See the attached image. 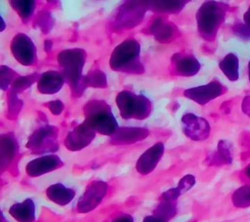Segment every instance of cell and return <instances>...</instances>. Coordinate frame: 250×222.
<instances>
[{
    "mask_svg": "<svg viewBox=\"0 0 250 222\" xmlns=\"http://www.w3.org/2000/svg\"><path fill=\"white\" fill-rule=\"evenodd\" d=\"M8 101V118L9 119H16L22 107V101L18 98V94L13 93L11 92H8L7 95Z\"/></svg>",
    "mask_w": 250,
    "mask_h": 222,
    "instance_id": "32",
    "label": "cell"
},
{
    "mask_svg": "<svg viewBox=\"0 0 250 222\" xmlns=\"http://www.w3.org/2000/svg\"><path fill=\"white\" fill-rule=\"evenodd\" d=\"M226 92L227 88L225 86H223L219 81L213 80L206 85L186 90L184 92V95L200 105H204L224 94Z\"/></svg>",
    "mask_w": 250,
    "mask_h": 222,
    "instance_id": "11",
    "label": "cell"
},
{
    "mask_svg": "<svg viewBox=\"0 0 250 222\" xmlns=\"http://www.w3.org/2000/svg\"><path fill=\"white\" fill-rule=\"evenodd\" d=\"M188 1H146L148 9L161 14H178Z\"/></svg>",
    "mask_w": 250,
    "mask_h": 222,
    "instance_id": "24",
    "label": "cell"
},
{
    "mask_svg": "<svg viewBox=\"0 0 250 222\" xmlns=\"http://www.w3.org/2000/svg\"><path fill=\"white\" fill-rule=\"evenodd\" d=\"M149 32L154 36L155 40L162 44L170 43L180 35L177 26L161 17L156 18L152 21L149 26Z\"/></svg>",
    "mask_w": 250,
    "mask_h": 222,
    "instance_id": "16",
    "label": "cell"
},
{
    "mask_svg": "<svg viewBox=\"0 0 250 222\" xmlns=\"http://www.w3.org/2000/svg\"><path fill=\"white\" fill-rule=\"evenodd\" d=\"M232 31L234 32L235 35H237L242 39H250V31L246 28L244 23H241L239 21L236 22L232 26Z\"/></svg>",
    "mask_w": 250,
    "mask_h": 222,
    "instance_id": "34",
    "label": "cell"
},
{
    "mask_svg": "<svg viewBox=\"0 0 250 222\" xmlns=\"http://www.w3.org/2000/svg\"><path fill=\"white\" fill-rule=\"evenodd\" d=\"M148 10L146 1H126L117 9L111 22L114 30L130 29L137 26Z\"/></svg>",
    "mask_w": 250,
    "mask_h": 222,
    "instance_id": "6",
    "label": "cell"
},
{
    "mask_svg": "<svg viewBox=\"0 0 250 222\" xmlns=\"http://www.w3.org/2000/svg\"><path fill=\"white\" fill-rule=\"evenodd\" d=\"M174 73L182 77H190L195 75L200 69L199 61L192 56L183 53H176L171 57Z\"/></svg>",
    "mask_w": 250,
    "mask_h": 222,
    "instance_id": "17",
    "label": "cell"
},
{
    "mask_svg": "<svg viewBox=\"0 0 250 222\" xmlns=\"http://www.w3.org/2000/svg\"><path fill=\"white\" fill-rule=\"evenodd\" d=\"M86 58V52L80 48L63 50L59 53L57 57L62 73L71 88L72 95L75 97L80 96L86 89L82 75Z\"/></svg>",
    "mask_w": 250,
    "mask_h": 222,
    "instance_id": "1",
    "label": "cell"
},
{
    "mask_svg": "<svg viewBox=\"0 0 250 222\" xmlns=\"http://www.w3.org/2000/svg\"><path fill=\"white\" fill-rule=\"evenodd\" d=\"M85 122L96 131L111 136L117 130L118 124L110 106L104 100H89L83 107Z\"/></svg>",
    "mask_w": 250,
    "mask_h": 222,
    "instance_id": "4",
    "label": "cell"
},
{
    "mask_svg": "<svg viewBox=\"0 0 250 222\" xmlns=\"http://www.w3.org/2000/svg\"><path fill=\"white\" fill-rule=\"evenodd\" d=\"M63 164L57 155H45L30 161L25 167L27 175L31 177L40 176L47 172L53 171Z\"/></svg>",
    "mask_w": 250,
    "mask_h": 222,
    "instance_id": "14",
    "label": "cell"
},
{
    "mask_svg": "<svg viewBox=\"0 0 250 222\" xmlns=\"http://www.w3.org/2000/svg\"><path fill=\"white\" fill-rule=\"evenodd\" d=\"M52 45H53L52 41H50V40H45V41H44V50H45V52H50V50H51V48H52Z\"/></svg>",
    "mask_w": 250,
    "mask_h": 222,
    "instance_id": "40",
    "label": "cell"
},
{
    "mask_svg": "<svg viewBox=\"0 0 250 222\" xmlns=\"http://www.w3.org/2000/svg\"><path fill=\"white\" fill-rule=\"evenodd\" d=\"M141 47L137 40L127 39L121 42L111 53L109 65L114 71L142 74L145 71L140 57Z\"/></svg>",
    "mask_w": 250,
    "mask_h": 222,
    "instance_id": "3",
    "label": "cell"
},
{
    "mask_svg": "<svg viewBox=\"0 0 250 222\" xmlns=\"http://www.w3.org/2000/svg\"><path fill=\"white\" fill-rule=\"evenodd\" d=\"M1 22H2V24H3V25H2V28H1L0 30H1V31H3V30H4V28H5V23H4V19H3V18H1Z\"/></svg>",
    "mask_w": 250,
    "mask_h": 222,
    "instance_id": "42",
    "label": "cell"
},
{
    "mask_svg": "<svg viewBox=\"0 0 250 222\" xmlns=\"http://www.w3.org/2000/svg\"><path fill=\"white\" fill-rule=\"evenodd\" d=\"M245 174L248 178H250V164L245 167Z\"/></svg>",
    "mask_w": 250,
    "mask_h": 222,
    "instance_id": "41",
    "label": "cell"
},
{
    "mask_svg": "<svg viewBox=\"0 0 250 222\" xmlns=\"http://www.w3.org/2000/svg\"><path fill=\"white\" fill-rule=\"evenodd\" d=\"M116 105L123 119L144 120L151 112L150 100L143 94H135L129 91H121L115 98Z\"/></svg>",
    "mask_w": 250,
    "mask_h": 222,
    "instance_id": "5",
    "label": "cell"
},
{
    "mask_svg": "<svg viewBox=\"0 0 250 222\" xmlns=\"http://www.w3.org/2000/svg\"><path fill=\"white\" fill-rule=\"evenodd\" d=\"M54 25V18L47 11H41L38 13L34 19V26L40 28L43 33H49Z\"/></svg>",
    "mask_w": 250,
    "mask_h": 222,
    "instance_id": "30",
    "label": "cell"
},
{
    "mask_svg": "<svg viewBox=\"0 0 250 222\" xmlns=\"http://www.w3.org/2000/svg\"><path fill=\"white\" fill-rule=\"evenodd\" d=\"M106 192L107 184L104 181L99 180L91 183L77 202V211L80 213H87L93 210L102 203Z\"/></svg>",
    "mask_w": 250,
    "mask_h": 222,
    "instance_id": "9",
    "label": "cell"
},
{
    "mask_svg": "<svg viewBox=\"0 0 250 222\" xmlns=\"http://www.w3.org/2000/svg\"><path fill=\"white\" fill-rule=\"evenodd\" d=\"M64 77L62 72L49 70L43 72L37 81V90L43 94L57 93L62 87Z\"/></svg>",
    "mask_w": 250,
    "mask_h": 222,
    "instance_id": "18",
    "label": "cell"
},
{
    "mask_svg": "<svg viewBox=\"0 0 250 222\" xmlns=\"http://www.w3.org/2000/svg\"><path fill=\"white\" fill-rule=\"evenodd\" d=\"M242 111L244 114L250 117V94L246 95L242 101Z\"/></svg>",
    "mask_w": 250,
    "mask_h": 222,
    "instance_id": "36",
    "label": "cell"
},
{
    "mask_svg": "<svg viewBox=\"0 0 250 222\" xmlns=\"http://www.w3.org/2000/svg\"><path fill=\"white\" fill-rule=\"evenodd\" d=\"M195 184V178L193 175L191 174H188L185 175L178 183V186L176 187V189L178 190V192L182 195L184 193H186L187 191H188L193 185Z\"/></svg>",
    "mask_w": 250,
    "mask_h": 222,
    "instance_id": "33",
    "label": "cell"
},
{
    "mask_svg": "<svg viewBox=\"0 0 250 222\" xmlns=\"http://www.w3.org/2000/svg\"><path fill=\"white\" fill-rule=\"evenodd\" d=\"M38 78H39V75L37 73H32V74H29L26 76H19L12 83L9 92L19 94L20 92H23L24 90H26L27 88L32 86V84L35 81H38Z\"/></svg>",
    "mask_w": 250,
    "mask_h": 222,
    "instance_id": "29",
    "label": "cell"
},
{
    "mask_svg": "<svg viewBox=\"0 0 250 222\" xmlns=\"http://www.w3.org/2000/svg\"><path fill=\"white\" fill-rule=\"evenodd\" d=\"M46 106L49 108V110L52 112V114L54 115H60L63 108H64V105L62 103V101H61L60 99H56V100H52V101H49L46 103Z\"/></svg>",
    "mask_w": 250,
    "mask_h": 222,
    "instance_id": "35",
    "label": "cell"
},
{
    "mask_svg": "<svg viewBox=\"0 0 250 222\" xmlns=\"http://www.w3.org/2000/svg\"><path fill=\"white\" fill-rule=\"evenodd\" d=\"M177 213V201H169L160 199V203L153 211V214L159 216L168 222Z\"/></svg>",
    "mask_w": 250,
    "mask_h": 222,
    "instance_id": "26",
    "label": "cell"
},
{
    "mask_svg": "<svg viewBox=\"0 0 250 222\" xmlns=\"http://www.w3.org/2000/svg\"><path fill=\"white\" fill-rule=\"evenodd\" d=\"M112 222H134V219L130 214L125 213L117 216L115 219H113Z\"/></svg>",
    "mask_w": 250,
    "mask_h": 222,
    "instance_id": "37",
    "label": "cell"
},
{
    "mask_svg": "<svg viewBox=\"0 0 250 222\" xmlns=\"http://www.w3.org/2000/svg\"><path fill=\"white\" fill-rule=\"evenodd\" d=\"M228 10L229 5L218 1H206L199 7L196 13V22L198 32L203 39L215 40Z\"/></svg>",
    "mask_w": 250,
    "mask_h": 222,
    "instance_id": "2",
    "label": "cell"
},
{
    "mask_svg": "<svg viewBox=\"0 0 250 222\" xmlns=\"http://www.w3.org/2000/svg\"><path fill=\"white\" fill-rule=\"evenodd\" d=\"M10 5L22 20L29 19L35 10V1L33 0H13L10 1Z\"/></svg>",
    "mask_w": 250,
    "mask_h": 222,
    "instance_id": "25",
    "label": "cell"
},
{
    "mask_svg": "<svg viewBox=\"0 0 250 222\" xmlns=\"http://www.w3.org/2000/svg\"><path fill=\"white\" fill-rule=\"evenodd\" d=\"M9 213L19 222H33L35 219V205L31 199H26L21 203L14 204Z\"/></svg>",
    "mask_w": 250,
    "mask_h": 222,
    "instance_id": "20",
    "label": "cell"
},
{
    "mask_svg": "<svg viewBox=\"0 0 250 222\" xmlns=\"http://www.w3.org/2000/svg\"><path fill=\"white\" fill-rule=\"evenodd\" d=\"M248 77H249V82H250V61L248 63Z\"/></svg>",
    "mask_w": 250,
    "mask_h": 222,
    "instance_id": "43",
    "label": "cell"
},
{
    "mask_svg": "<svg viewBox=\"0 0 250 222\" xmlns=\"http://www.w3.org/2000/svg\"><path fill=\"white\" fill-rule=\"evenodd\" d=\"M19 77V74L6 65L0 66V88L6 91L10 85Z\"/></svg>",
    "mask_w": 250,
    "mask_h": 222,
    "instance_id": "31",
    "label": "cell"
},
{
    "mask_svg": "<svg viewBox=\"0 0 250 222\" xmlns=\"http://www.w3.org/2000/svg\"><path fill=\"white\" fill-rule=\"evenodd\" d=\"M232 162V147L227 140H220L218 143L217 151L208 158L210 166L229 165Z\"/></svg>",
    "mask_w": 250,
    "mask_h": 222,
    "instance_id": "22",
    "label": "cell"
},
{
    "mask_svg": "<svg viewBox=\"0 0 250 222\" xmlns=\"http://www.w3.org/2000/svg\"><path fill=\"white\" fill-rule=\"evenodd\" d=\"M83 83L86 88H106L107 81L104 72L100 69L92 70L87 75L83 76Z\"/></svg>",
    "mask_w": 250,
    "mask_h": 222,
    "instance_id": "27",
    "label": "cell"
},
{
    "mask_svg": "<svg viewBox=\"0 0 250 222\" xmlns=\"http://www.w3.org/2000/svg\"><path fill=\"white\" fill-rule=\"evenodd\" d=\"M163 153L164 145L161 142H157L146 149L137 161L136 169L138 172L143 175L150 173L156 167Z\"/></svg>",
    "mask_w": 250,
    "mask_h": 222,
    "instance_id": "13",
    "label": "cell"
},
{
    "mask_svg": "<svg viewBox=\"0 0 250 222\" xmlns=\"http://www.w3.org/2000/svg\"><path fill=\"white\" fill-rule=\"evenodd\" d=\"M243 23L246 26V28L250 31V6L248 7L247 11L243 15Z\"/></svg>",
    "mask_w": 250,
    "mask_h": 222,
    "instance_id": "39",
    "label": "cell"
},
{
    "mask_svg": "<svg viewBox=\"0 0 250 222\" xmlns=\"http://www.w3.org/2000/svg\"><path fill=\"white\" fill-rule=\"evenodd\" d=\"M96 131L85 122L70 130L64 139V146L69 151H79L88 146L95 138Z\"/></svg>",
    "mask_w": 250,
    "mask_h": 222,
    "instance_id": "12",
    "label": "cell"
},
{
    "mask_svg": "<svg viewBox=\"0 0 250 222\" xmlns=\"http://www.w3.org/2000/svg\"><path fill=\"white\" fill-rule=\"evenodd\" d=\"M219 67L222 72L230 81H236L239 77V61L238 57L232 54H228L220 62Z\"/></svg>",
    "mask_w": 250,
    "mask_h": 222,
    "instance_id": "23",
    "label": "cell"
},
{
    "mask_svg": "<svg viewBox=\"0 0 250 222\" xmlns=\"http://www.w3.org/2000/svg\"><path fill=\"white\" fill-rule=\"evenodd\" d=\"M58 128L45 126L36 130L26 142V148L35 154L53 153L59 149Z\"/></svg>",
    "mask_w": 250,
    "mask_h": 222,
    "instance_id": "7",
    "label": "cell"
},
{
    "mask_svg": "<svg viewBox=\"0 0 250 222\" xmlns=\"http://www.w3.org/2000/svg\"><path fill=\"white\" fill-rule=\"evenodd\" d=\"M46 196L53 203L60 205H65L73 200L75 197V191L71 188L65 187L62 183H56L47 188Z\"/></svg>",
    "mask_w": 250,
    "mask_h": 222,
    "instance_id": "21",
    "label": "cell"
},
{
    "mask_svg": "<svg viewBox=\"0 0 250 222\" xmlns=\"http://www.w3.org/2000/svg\"><path fill=\"white\" fill-rule=\"evenodd\" d=\"M149 133L146 128L139 127H123L110 136V143L114 145H130L145 139Z\"/></svg>",
    "mask_w": 250,
    "mask_h": 222,
    "instance_id": "15",
    "label": "cell"
},
{
    "mask_svg": "<svg viewBox=\"0 0 250 222\" xmlns=\"http://www.w3.org/2000/svg\"><path fill=\"white\" fill-rule=\"evenodd\" d=\"M19 150V143L12 132L0 136V166L2 171L12 163Z\"/></svg>",
    "mask_w": 250,
    "mask_h": 222,
    "instance_id": "19",
    "label": "cell"
},
{
    "mask_svg": "<svg viewBox=\"0 0 250 222\" xmlns=\"http://www.w3.org/2000/svg\"><path fill=\"white\" fill-rule=\"evenodd\" d=\"M182 129L185 135L194 141L205 140L210 134V125L207 120L193 113L184 114Z\"/></svg>",
    "mask_w": 250,
    "mask_h": 222,
    "instance_id": "10",
    "label": "cell"
},
{
    "mask_svg": "<svg viewBox=\"0 0 250 222\" xmlns=\"http://www.w3.org/2000/svg\"><path fill=\"white\" fill-rule=\"evenodd\" d=\"M143 222H166L164 219L160 218L159 216L155 215V214H151V215H147L144 218Z\"/></svg>",
    "mask_w": 250,
    "mask_h": 222,
    "instance_id": "38",
    "label": "cell"
},
{
    "mask_svg": "<svg viewBox=\"0 0 250 222\" xmlns=\"http://www.w3.org/2000/svg\"><path fill=\"white\" fill-rule=\"evenodd\" d=\"M11 52L18 62L22 65L29 66L36 62V47L24 33H18L14 36L11 42Z\"/></svg>",
    "mask_w": 250,
    "mask_h": 222,
    "instance_id": "8",
    "label": "cell"
},
{
    "mask_svg": "<svg viewBox=\"0 0 250 222\" xmlns=\"http://www.w3.org/2000/svg\"><path fill=\"white\" fill-rule=\"evenodd\" d=\"M231 202L235 207L245 208L250 206V185H243L236 189L232 196Z\"/></svg>",
    "mask_w": 250,
    "mask_h": 222,
    "instance_id": "28",
    "label": "cell"
}]
</instances>
